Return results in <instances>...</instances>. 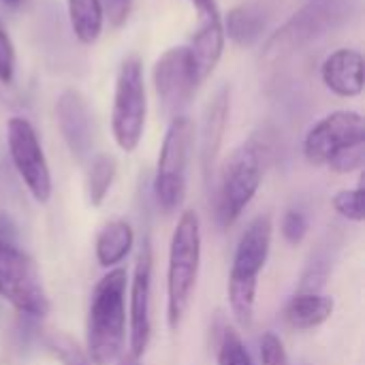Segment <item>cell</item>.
<instances>
[{
    "instance_id": "6da1fadb",
    "label": "cell",
    "mask_w": 365,
    "mask_h": 365,
    "mask_svg": "<svg viewBox=\"0 0 365 365\" xmlns=\"http://www.w3.org/2000/svg\"><path fill=\"white\" fill-rule=\"evenodd\" d=\"M126 272L109 269L94 287L88 310V357L92 365H113L126 340Z\"/></svg>"
},
{
    "instance_id": "7a4b0ae2",
    "label": "cell",
    "mask_w": 365,
    "mask_h": 365,
    "mask_svg": "<svg viewBox=\"0 0 365 365\" xmlns=\"http://www.w3.org/2000/svg\"><path fill=\"white\" fill-rule=\"evenodd\" d=\"M272 235H274L272 218L267 214H261L246 227L235 248V257L227 282V295H229L231 312L242 329H248L255 321L259 274L267 263L272 250Z\"/></svg>"
},
{
    "instance_id": "3957f363",
    "label": "cell",
    "mask_w": 365,
    "mask_h": 365,
    "mask_svg": "<svg viewBox=\"0 0 365 365\" xmlns=\"http://www.w3.org/2000/svg\"><path fill=\"white\" fill-rule=\"evenodd\" d=\"M351 17V0H310L267 38L261 60L267 66H276L278 62H284L293 53L344 26Z\"/></svg>"
},
{
    "instance_id": "277c9868",
    "label": "cell",
    "mask_w": 365,
    "mask_h": 365,
    "mask_svg": "<svg viewBox=\"0 0 365 365\" xmlns=\"http://www.w3.org/2000/svg\"><path fill=\"white\" fill-rule=\"evenodd\" d=\"M201 265V222L186 210L171 235L167 267V323L175 331L190 308Z\"/></svg>"
},
{
    "instance_id": "5b68a950",
    "label": "cell",
    "mask_w": 365,
    "mask_h": 365,
    "mask_svg": "<svg viewBox=\"0 0 365 365\" xmlns=\"http://www.w3.org/2000/svg\"><path fill=\"white\" fill-rule=\"evenodd\" d=\"M263 180V156L255 141L235 148L220 169L216 216L222 229L233 227L255 199Z\"/></svg>"
},
{
    "instance_id": "8992f818",
    "label": "cell",
    "mask_w": 365,
    "mask_h": 365,
    "mask_svg": "<svg viewBox=\"0 0 365 365\" xmlns=\"http://www.w3.org/2000/svg\"><path fill=\"white\" fill-rule=\"evenodd\" d=\"M192 141H195V126L190 118L186 115L173 118L158 154L156 175L152 184L156 205L165 214L175 212L184 203Z\"/></svg>"
},
{
    "instance_id": "52a82bcc",
    "label": "cell",
    "mask_w": 365,
    "mask_h": 365,
    "mask_svg": "<svg viewBox=\"0 0 365 365\" xmlns=\"http://www.w3.org/2000/svg\"><path fill=\"white\" fill-rule=\"evenodd\" d=\"M145 118H148V98H145V83H143V66L139 56L130 53L120 64L115 77L113 107H111V130L120 150L124 152L137 150L145 130Z\"/></svg>"
},
{
    "instance_id": "ba28073f",
    "label": "cell",
    "mask_w": 365,
    "mask_h": 365,
    "mask_svg": "<svg viewBox=\"0 0 365 365\" xmlns=\"http://www.w3.org/2000/svg\"><path fill=\"white\" fill-rule=\"evenodd\" d=\"M0 297L26 319H43L51 310L34 261L4 237H0Z\"/></svg>"
},
{
    "instance_id": "9c48e42d",
    "label": "cell",
    "mask_w": 365,
    "mask_h": 365,
    "mask_svg": "<svg viewBox=\"0 0 365 365\" xmlns=\"http://www.w3.org/2000/svg\"><path fill=\"white\" fill-rule=\"evenodd\" d=\"M6 141L13 167L24 180L26 188L34 201L47 203L51 197V173L34 126L26 118H11L6 124Z\"/></svg>"
},
{
    "instance_id": "30bf717a",
    "label": "cell",
    "mask_w": 365,
    "mask_h": 365,
    "mask_svg": "<svg viewBox=\"0 0 365 365\" xmlns=\"http://www.w3.org/2000/svg\"><path fill=\"white\" fill-rule=\"evenodd\" d=\"M364 139L365 122L361 113L349 109L334 111L308 130L304 154L310 165H327L340 150Z\"/></svg>"
},
{
    "instance_id": "8fae6325",
    "label": "cell",
    "mask_w": 365,
    "mask_h": 365,
    "mask_svg": "<svg viewBox=\"0 0 365 365\" xmlns=\"http://www.w3.org/2000/svg\"><path fill=\"white\" fill-rule=\"evenodd\" d=\"M199 81L190 60L188 47L167 49L154 66V88L163 109L171 115H184V107L190 103Z\"/></svg>"
},
{
    "instance_id": "7c38bea8",
    "label": "cell",
    "mask_w": 365,
    "mask_h": 365,
    "mask_svg": "<svg viewBox=\"0 0 365 365\" xmlns=\"http://www.w3.org/2000/svg\"><path fill=\"white\" fill-rule=\"evenodd\" d=\"M150 295H152V244L145 237L130 280V355L141 357L148 351L152 338V321H150Z\"/></svg>"
},
{
    "instance_id": "4fadbf2b",
    "label": "cell",
    "mask_w": 365,
    "mask_h": 365,
    "mask_svg": "<svg viewBox=\"0 0 365 365\" xmlns=\"http://www.w3.org/2000/svg\"><path fill=\"white\" fill-rule=\"evenodd\" d=\"M58 126L66 148L77 160H86L94 145V120L86 96L79 90H64L56 103Z\"/></svg>"
},
{
    "instance_id": "5bb4252c",
    "label": "cell",
    "mask_w": 365,
    "mask_h": 365,
    "mask_svg": "<svg viewBox=\"0 0 365 365\" xmlns=\"http://www.w3.org/2000/svg\"><path fill=\"white\" fill-rule=\"evenodd\" d=\"M197 13H199L201 26L197 34L192 36L188 51H190L197 81L201 83L214 73L216 64L220 62V56L225 49V26H222V17L216 4L197 9Z\"/></svg>"
},
{
    "instance_id": "9a60e30c",
    "label": "cell",
    "mask_w": 365,
    "mask_h": 365,
    "mask_svg": "<svg viewBox=\"0 0 365 365\" xmlns=\"http://www.w3.org/2000/svg\"><path fill=\"white\" fill-rule=\"evenodd\" d=\"M327 90L342 98H353L364 92V56L357 49H338L329 53L321 68Z\"/></svg>"
},
{
    "instance_id": "2e32d148",
    "label": "cell",
    "mask_w": 365,
    "mask_h": 365,
    "mask_svg": "<svg viewBox=\"0 0 365 365\" xmlns=\"http://www.w3.org/2000/svg\"><path fill=\"white\" fill-rule=\"evenodd\" d=\"M269 17L272 9L265 0H246L229 11L227 21L222 24L225 36H229L240 47H248L261 38Z\"/></svg>"
},
{
    "instance_id": "e0dca14e",
    "label": "cell",
    "mask_w": 365,
    "mask_h": 365,
    "mask_svg": "<svg viewBox=\"0 0 365 365\" xmlns=\"http://www.w3.org/2000/svg\"><path fill=\"white\" fill-rule=\"evenodd\" d=\"M227 120H229V88L222 86L210 101L205 120H203L201 165H203L205 180H210V175L214 171V165H216V158H218V152L222 145V137H225Z\"/></svg>"
},
{
    "instance_id": "ac0fdd59",
    "label": "cell",
    "mask_w": 365,
    "mask_h": 365,
    "mask_svg": "<svg viewBox=\"0 0 365 365\" xmlns=\"http://www.w3.org/2000/svg\"><path fill=\"white\" fill-rule=\"evenodd\" d=\"M334 299L321 293H297L284 308V321L291 329L310 331L327 323L334 314Z\"/></svg>"
},
{
    "instance_id": "d6986e66",
    "label": "cell",
    "mask_w": 365,
    "mask_h": 365,
    "mask_svg": "<svg viewBox=\"0 0 365 365\" xmlns=\"http://www.w3.org/2000/svg\"><path fill=\"white\" fill-rule=\"evenodd\" d=\"M135 244V233L128 222L113 220L96 237V259L103 267H115L126 259Z\"/></svg>"
},
{
    "instance_id": "ffe728a7",
    "label": "cell",
    "mask_w": 365,
    "mask_h": 365,
    "mask_svg": "<svg viewBox=\"0 0 365 365\" xmlns=\"http://www.w3.org/2000/svg\"><path fill=\"white\" fill-rule=\"evenodd\" d=\"M66 9L75 36L83 45L96 43L105 21V11L101 0H66Z\"/></svg>"
},
{
    "instance_id": "44dd1931",
    "label": "cell",
    "mask_w": 365,
    "mask_h": 365,
    "mask_svg": "<svg viewBox=\"0 0 365 365\" xmlns=\"http://www.w3.org/2000/svg\"><path fill=\"white\" fill-rule=\"evenodd\" d=\"M118 173V160L111 154H96L90 163V171H88V201L92 207H98L113 180Z\"/></svg>"
},
{
    "instance_id": "7402d4cb",
    "label": "cell",
    "mask_w": 365,
    "mask_h": 365,
    "mask_svg": "<svg viewBox=\"0 0 365 365\" xmlns=\"http://www.w3.org/2000/svg\"><path fill=\"white\" fill-rule=\"evenodd\" d=\"M331 272V255L329 248H319L312 252L304 274H302V282H299V293H321V289L325 287L327 278Z\"/></svg>"
},
{
    "instance_id": "603a6c76",
    "label": "cell",
    "mask_w": 365,
    "mask_h": 365,
    "mask_svg": "<svg viewBox=\"0 0 365 365\" xmlns=\"http://www.w3.org/2000/svg\"><path fill=\"white\" fill-rule=\"evenodd\" d=\"M43 342L47 351L62 361V365H92L88 353L64 331H49L45 334Z\"/></svg>"
},
{
    "instance_id": "cb8c5ba5",
    "label": "cell",
    "mask_w": 365,
    "mask_h": 365,
    "mask_svg": "<svg viewBox=\"0 0 365 365\" xmlns=\"http://www.w3.org/2000/svg\"><path fill=\"white\" fill-rule=\"evenodd\" d=\"M218 365H255L242 336L233 327H225L218 344Z\"/></svg>"
},
{
    "instance_id": "d4e9b609",
    "label": "cell",
    "mask_w": 365,
    "mask_h": 365,
    "mask_svg": "<svg viewBox=\"0 0 365 365\" xmlns=\"http://www.w3.org/2000/svg\"><path fill=\"white\" fill-rule=\"evenodd\" d=\"M365 190L364 186L359 184L357 188H346V190H340L336 192L334 197V210L346 218V220H353V222H364L365 218V207H364Z\"/></svg>"
},
{
    "instance_id": "484cf974",
    "label": "cell",
    "mask_w": 365,
    "mask_h": 365,
    "mask_svg": "<svg viewBox=\"0 0 365 365\" xmlns=\"http://www.w3.org/2000/svg\"><path fill=\"white\" fill-rule=\"evenodd\" d=\"M365 163V139L364 141H357L344 150H340L329 163L327 167L336 173H353L357 169H361Z\"/></svg>"
},
{
    "instance_id": "4316f807",
    "label": "cell",
    "mask_w": 365,
    "mask_h": 365,
    "mask_svg": "<svg viewBox=\"0 0 365 365\" xmlns=\"http://www.w3.org/2000/svg\"><path fill=\"white\" fill-rule=\"evenodd\" d=\"M261 364L263 365H291L287 349L282 344V340L274 334V331H265L261 336Z\"/></svg>"
},
{
    "instance_id": "83f0119b",
    "label": "cell",
    "mask_w": 365,
    "mask_h": 365,
    "mask_svg": "<svg viewBox=\"0 0 365 365\" xmlns=\"http://www.w3.org/2000/svg\"><path fill=\"white\" fill-rule=\"evenodd\" d=\"M280 229H282L284 240H287L289 244L297 246V244H302L304 237L308 235L310 222H308V218H306L304 212H299V210H289V212L284 214V218H282V227H280Z\"/></svg>"
},
{
    "instance_id": "f1b7e54d",
    "label": "cell",
    "mask_w": 365,
    "mask_h": 365,
    "mask_svg": "<svg viewBox=\"0 0 365 365\" xmlns=\"http://www.w3.org/2000/svg\"><path fill=\"white\" fill-rule=\"evenodd\" d=\"M15 75V47L0 19V83H11Z\"/></svg>"
},
{
    "instance_id": "f546056e",
    "label": "cell",
    "mask_w": 365,
    "mask_h": 365,
    "mask_svg": "<svg viewBox=\"0 0 365 365\" xmlns=\"http://www.w3.org/2000/svg\"><path fill=\"white\" fill-rule=\"evenodd\" d=\"M101 4H103V11L109 17L111 26H115V28L126 24L130 9H133V0H101Z\"/></svg>"
},
{
    "instance_id": "4dcf8cb0",
    "label": "cell",
    "mask_w": 365,
    "mask_h": 365,
    "mask_svg": "<svg viewBox=\"0 0 365 365\" xmlns=\"http://www.w3.org/2000/svg\"><path fill=\"white\" fill-rule=\"evenodd\" d=\"M118 365H139V359L137 357H133L130 353H122L120 357H118Z\"/></svg>"
},
{
    "instance_id": "1f68e13d",
    "label": "cell",
    "mask_w": 365,
    "mask_h": 365,
    "mask_svg": "<svg viewBox=\"0 0 365 365\" xmlns=\"http://www.w3.org/2000/svg\"><path fill=\"white\" fill-rule=\"evenodd\" d=\"M4 4H9V6H19L21 4V0H2Z\"/></svg>"
}]
</instances>
